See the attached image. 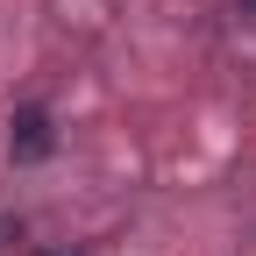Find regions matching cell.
I'll return each mask as SVG.
<instances>
[{
	"label": "cell",
	"mask_w": 256,
	"mask_h": 256,
	"mask_svg": "<svg viewBox=\"0 0 256 256\" xmlns=\"http://www.w3.org/2000/svg\"><path fill=\"white\" fill-rule=\"evenodd\" d=\"M50 150V114L43 107H22L14 114V156H43Z\"/></svg>",
	"instance_id": "1"
}]
</instances>
